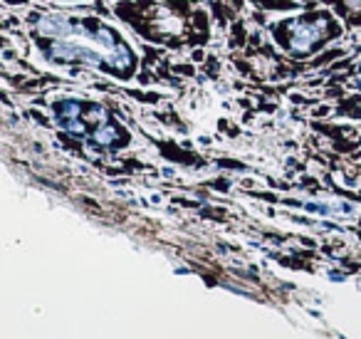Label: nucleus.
<instances>
[{"label":"nucleus","instance_id":"3","mask_svg":"<svg viewBox=\"0 0 361 339\" xmlns=\"http://www.w3.org/2000/svg\"><path fill=\"white\" fill-rule=\"evenodd\" d=\"M270 35L285 55L305 60L341 35V23L331 11H310L302 16L277 18L270 25Z\"/></svg>","mask_w":361,"mask_h":339},{"label":"nucleus","instance_id":"5","mask_svg":"<svg viewBox=\"0 0 361 339\" xmlns=\"http://www.w3.org/2000/svg\"><path fill=\"white\" fill-rule=\"evenodd\" d=\"M250 3L267 13H285V11H295V8L310 6L312 0H250Z\"/></svg>","mask_w":361,"mask_h":339},{"label":"nucleus","instance_id":"1","mask_svg":"<svg viewBox=\"0 0 361 339\" xmlns=\"http://www.w3.org/2000/svg\"><path fill=\"white\" fill-rule=\"evenodd\" d=\"M27 30L37 52L55 65H82L116 80H131L139 57L114 25L80 13H30Z\"/></svg>","mask_w":361,"mask_h":339},{"label":"nucleus","instance_id":"6","mask_svg":"<svg viewBox=\"0 0 361 339\" xmlns=\"http://www.w3.org/2000/svg\"><path fill=\"white\" fill-rule=\"evenodd\" d=\"M356 87L361 90V65H359V70H356Z\"/></svg>","mask_w":361,"mask_h":339},{"label":"nucleus","instance_id":"4","mask_svg":"<svg viewBox=\"0 0 361 339\" xmlns=\"http://www.w3.org/2000/svg\"><path fill=\"white\" fill-rule=\"evenodd\" d=\"M336 16L344 18L351 28H361V0H329Z\"/></svg>","mask_w":361,"mask_h":339},{"label":"nucleus","instance_id":"2","mask_svg":"<svg viewBox=\"0 0 361 339\" xmlns=\"http://www.w3.org/2000/svg\"><path fill=\"white\" fill-rule=\"evenodd\" d=\"M116 16L144 40L180 50L206 45L211 20L193 0H119Z\"/></svg>","mask_w":361,"mask_h":339}]
</instances>
